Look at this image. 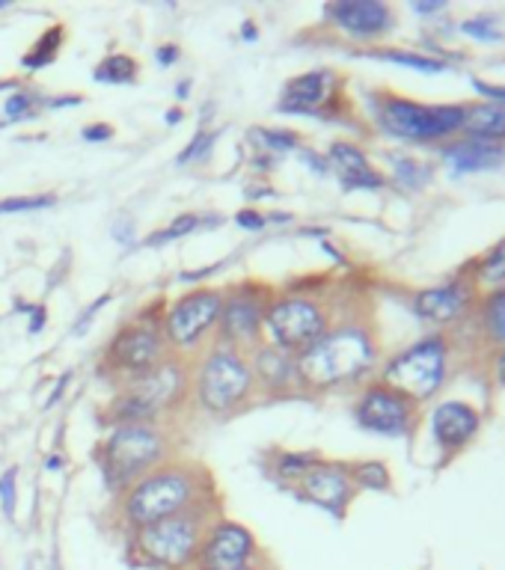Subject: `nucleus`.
I'll use <instances>...</instances> for the list:
<instances>
[{
	"instance_id": "nucleus-1",
	"label": "nucleus",
	"mask_w": 505,
	"mask_h": 570,
	"mask_svg": "<svg viewBox=\"0 0 505 570\" xmlns=\"http://www.w3.org/2000/svg\"><path fill=\"white\" fill-rule=\"evenodd\" d=\"M372 336L360 327H339L295 354V378L306 386H336L357 380L375 363Z\"/></svg>"
},
{
	"instance_id": "nucleus-2",
	"label": "nucleus",
	"mask_w": 505,
	"mask_h": 570,
	"mask_svg": "<svg viewBox=\"0 0 505 570\" xmlns=\"http://www.w3.org/2000/svg\"><path fill=\"white\" fill-rule=\"evenodd\" d=\"M197 475L179 464H161L137 478L125 493V520L134 529L194 511Z\"/></svg>"
},
{
	"instance_id": "nucleus-3",
	"label": "nucleus",
	"mask_w": 505,
	"mask_h": 570,
	"mask_svg": "<svg viewBox=\"0 0 505 570\" xmlns=\"http://www.w3.org/2000/svg\"><path fill=\"white\" fill-rule=\"evenodd\" d=\"M164 455H167V440L155 425L122 422L110 431L99 464L110 487H125L143 478L149 470L161 467Z\"/></svg>"
},
{
	"instance_id": "nucleus-4",
	"label": "nucleus",
	"mask_w": 505,
	"mask_h": 570,
	"mask_svg": "<svg viewBox=\"0 0 505 570\" xmlns=\"http://www.w3.org/2000/svg\"><path fill=\"white\" fill-rule=\"evenodd\" d=\"M202 535H205L202 514L185 511L161 523L134 529V550L152 568L179 570L197 562Z\"/></svg>"
},
{
	"instance_id": "nucleus-5",
	"label": "nucleus",
	"mask_w": 505,
	"mask_h": 570,
	"mask_svg": "<svg viewBox=\"0 0 505 570\" xmlns=\"http://www.w3.org/2000/svg\"><path fill=\"white\" fill-rule=\"evenodd\" d=\"M253 369L250 363L229 345H217L205 360H202L200 378H197V395L200 404L211 413H229L247 395L253 392Z\"/></svg>"
},
{
	"instance_id": "nucleus-6",
	"label": "nucleus",
	"mask_w": 505,
	"mask_h": 570,
	"mask_svg": "<svg viewBox=\"0 0 505 570\" xmlns=\"http://www.w3.org/2000/svg\"><path fill=\"white\" fill-rule=\"evenodd\" d=\"M446 378V342L440 336L410 345L384 369V383L402 392L407 401H428Z\"/></svg>"
},
{
	"instance_id": "nucleus-7",
	"label": "nucleus",
	"mask_w": 505,
	"mask_h": 570,
	"mask_svg": "<svg viewBox=\"0 0 505 570\" xmlns=\"http://www.w3.org/2000/svg\"><path fill=\"white\" fill-rule=\"evenodd\" d=\"M467 110L455 104H440V107H425L407 98H384L378 104V122L384 131L402 140H437L446 137L458 128H464Z\"/></svg>"
},
{
	"instance_id": "nucleus-8",
	"label": "nucleus",
	"mask_w": 505,
	"mask_h": 570,
	"mask_svg": "<svg viewBox=\"0 0 505 570\" xmlns=\"http://www.w3.org/2000/svg\"><path fill=\"white\" fill-rule=\"evenodd\" d=\"M265 330L271 336L274 348H283L289 354H301L312 342H318L327 333V315L324 309L301 294L277 297L265 309Z\"/></svg>"
},
{
	"instance_id": "nucleus-9",
	"label": "nucleus",
	"mask_w": 505,
	"mask_h": 570,
	"mask_svg": "<svg viewBox=\"0 0 505 570\" xmlns=\"http://www.w3.org/2000/svg\"><path fill=\"white\" fill-rule=\"evenodd\" d=\"M185 372L179 363L164 360L161 366H155L152 372L134 378V383L125 389V395L116 401L113 416L122 422H149L155 413L167 410L170 404H176L179 392L185 389Z\"/></svg>"
},
{
	"instance_id": "nucleus-10",
	"label": "nucleus",
	"mask_w": 505,
	"mask_h": 570,
	"mask_svg": "<svg viewBox=\"0 0 505 570\" xmlns=\"http://www.w3.org/2000/svg\"><path fill=\"white\" fill-rule=\"evenodd\" d=\"M223 294L211 288H197L179 297L167 315H164V339L176 348H194L200 345L202 336L220 321Z\"/></svg>"
},
{
	"instance_id": "nucleus-11",
	"label": "nucleus",
	"mask_w": 505,
	"mask_h": 570,
	"mask_svg": "<svg viewBox=\"0 0 505 570\" xmlns=\"http://www.w3.org/2000/svg\"><path fill=\"white\" fill-rule=\"evenodd\" d=\"M164 348H167L164 330L149 324L146 318H140L113 336V342L107 348V363L116 372L140 378L164 363Z\"/></svg>"
},
{
	"instance_id": "nucleus-12",
	"label": "nucleus",
	"mask_w": 505,
	"mask_h": 570,
	"mask_svg": "<svg viewBox=\"0 0 505 570\" xmlns=\"http://www.w3.org/2000/svg\"><path fill=\"white\" fill-rule=\"evenodd\" d=\"M256 538L247 526L232 520H217L202 535L197 565L200 570H235L253 565L256 559Z\"/></svg>"
},
{
	"instance_id": "nucleus-13",
	"label": "nucleus",
	"mask_w": 505,
	"mask_h": 570,
	"mask_svg": "<svg viewBox=\"0 0 505 570\" xmlns=\"http://www.w3.org/2000/svg\"><path fill=\"white\" fill-rule=\"evenodd\" d=\"M354 416L363 431H372L381 437H404L413 422V404L402 392L390 389L387 383H378L360 395Z\"/></svg>"
},
{
	"instance_id": "nucleus-14",
	"label": "nucleus",
	"mask_w": 505,
	"mask_h": 570,
	"mask_svg": "<svg viewBox=\"0 0 505 570\" xmlns=\"http://www.w3.org/2000/svg\"><path fill=\"white\" fill-rule=\"evenodd\" d=\"M265 309H268V303H265L256 291H250V288H244V285H238L232 294H223L220 339H223L226 345L256 339V336H259V327H262V321H265Z\"/></svg>"
},
{
	"instance_id": "nucleus-15",
	"label": "nucleus",
	"mask_w": 505,
	"mask_h": 570,
	"mask_svg": "<svg viewBox=\"0 0 505 570\" xmlns=\"http://www.w3.org/2000/svg\"><path fill=\"white\" fill-rule=\"evenodd\" d=\"M298 493H301L306 502H312V505H321V508H327L333 514H342V508L351 502L354 481H351V475H348L345 467L315 461L298 478Z\"/></svg>"
},
{
	"instance_id": "nucleus-16",
	"label": "nucleus",
	"mask_w": 505,
	"mask_h": 570,
	"mask_svg": "<svg viewBox=\"0 0 505 570\" xmlns=\"http://www.w3.org/2000/svg\"><path fill=\"white\" fill-rule=\"evenodd\" d=\"M479 425H482V419H479L476 407L467 401H446L431 413V434L440 443V449H446V452L464 449L476 437Z\"/></svg>"
},
{
	"instance_id": "nucleus-17",
	"label": "nucleus",
	"mask_w": 505,
	"mask_h": 570,
	"mask_svg": "<svg viewBox=\"0 0 505 570\" xmlns=\"http://www.w3.org/2000/svg\"><path fill=\"white\" fill-rule=\"evenodd\" d=\"M330 18L336 21L339 30H345L348 36H360V39L381 36L393 24L390 6H384L378 0H342V3H333Z\"/></svg>"
},
{
	"instance_id": "nucleus-18",
	"label": "nucleus",
	"mask_w": 505,
	"mask_h": 570,
	"mask_svg": "<svg viewBox=\"0 0 505 570\" xmlns=\"http://www.w3.org/2000/svg\"><path fill=\"white\" fill-rule=\"evenodd\" d=\"M330 167L336 170L345 190H378L384 188V179L372 170L366 155L351 143H333L327 152Z\"/></svg>"
},
{
	"instance_id": "nucleus-19",
	"label": "nucleus",
	"mask_w": 505,
	"mask_h": 570,
	"mask_svg": "<svg viewBox=\"0 0 505 570\" xmlns=\"http://www.w3.org/2000/svg\"><path fill=\"white\" fill-rule=\"evenodd\" d=\"M330 90H333V72L318 69V72L298 75L295 81L286 84L280 110H286V113H315V107L330 98Z\"/></svg>"
},
{
	"instance_id": "nucleus-20",
	"label": "nucleus",
	"mask_w": 505,
	"mask_h": 570,
	"mask_svg": "<svg viewBox=\"0 0 505 570\" xmlns=\"http://www.w3.org/2000/svg\"><path fill=\"white\" fill-rule=\"evenodd\" d=\"M464 303H467V294L458 285H437L413 297V312L431 324H452L464 312Z\"/></svg>"
},
{
	"instance_id": "nucleus-21",
	"label": "nucleus",
	"mask_w": 505,
	"mask_h": 570,
	"mask_svg": "<svg viewBox=\"0 0 505 570\" xmlns=\"http://www.w3.org/2000/svg\"><path fill=\"white\" fill-rule=\"evenodd\" d=\"M443 161L455 170V173H485V170H497L505 161L503 146L485 143V140H464V143H452L449 149H443Z\"/></svg>"
},
{
	"instance_id": "nucleus-22",
	"label": "nucleus",
	"mask_w": 505,
	"mask_h": 570,
	"mask_svg": "<svg viewBox=\"0 0 505 570\" xmlns=\"http://www.w3.org/2000/svg\"><path fill=\"white\" fill-rule=\"evenodd\" d=\"M253 378H259L268 389H283L292 383L295 375V357L283 348H274V345H265L256 351V360H253Z\"/></svg>"
},
{
	"instance_id": "nucleus-23",
	"label": "nucleus",
	"mask_w": 505,
	"mask_h": 570,
	"mask_svg": "<svg viewBox=\"0 0 505 570\" xmlns=\"http://www.w3.org/2000/svg\"><path fill=\"white\" fill-rule=\"evenodd\" d=\"M464 128L476 137V140H505V107L503 104H479L473 110H467Z\"/></svg>"
},
{
	"instance_id": "nucleus-24",
	"label": "nucleus",
	"mask_w": 505,
	"mask_h": 570,
	"mask_svg": "<svg viewBox=\"0 0 505 570\" xmlns=\"http://www.w3.org/2000/svg\"><path fill=\"white\" fill-rule=\"evenodd\" d=\"M39 107H45V98L36 90L27 87H12V93L6 95L3 107H0V125H12V122H24L33 119L39 113Z\"/></svg>"
},
{
	"instance_id": "nucleus-25",
	"label": "nucleus",
	"mask_w": 505,
	"mask_h": 570,
	"mask_svg": "<svg viewBox=\"0 0 505 570\" xmlns=\"http://www.w3.org/2000/svg\"><path fill=\"white\" fill-rule=\"evenodd\" d=\"M140 75V66L131 54H110L93 69V81L99 84H134Z\"/></svg>"
},
{
	"instance_id": "nucleus-26",
	"label": "nucleus",
	"mask_w": 505,
	"mask_h": 570,
	"mask_svg": "<svg viewBox=\"0 0 505 570\" xmlns=\"http://www.w3.org/2000/svg\"><path fill=\"white\" fill-rule=\"evenodd\" d=\"M60 45H63V27L57 24V27H48L42 36H39V42L30 48V54H24V60H21V66L24 69H45V66H51L54 60H57V51H60Z\"/></svg>"
},
{
	"instance_id": "nucleus-27",
	"label": "nucleus",
	"mask_w": 505,
	"mask_h": 570,
	"mask_svg": "<svg viewBox=\"0 0 505 570\" xmlns=\"http://www.w3.org/2000/svg\"><path fill=\"white\" fill-rule=\"evenodd\" d=\"M482 321H485V333L494 342L505 345V288L488 294V300L482 303Z\"/></svg>"
},
{
	"instance_id": "nucleus-28",
	"label": "nucleus",
	"mask_w": 505,
	"mask_h": 570,
	"mask_svg": "<svg viewBox=\"0 0 505 570\" xmlns=\"http://www.w3.org/2000/svg\"><path fill=\"white\" fill-rule=\"evenodd\" d=\"M202 223H205V220H202L200 214H182V217H176L170 226H164L161 232L149 235V238H146V244H149V247H161V244L179 241V238H185V235L197 232Z\"/></svg>"
},
{
	"instance_id": "nucleus-29",
	"label": "nucleus",
	"mask_w": 505,
	"mask_h": 570,
	"mask_svg": "<svg viewBox=\"0 0 505 570\" xmlns=\"http://www.w3.org/2000/svg\"><path fill=\"white\" fill-rule=\"evenodd\" d=\"M381 60H390V63H399V66H407V69H416V72H425V75H437L446 69V63L440 60H431V57H422V54H410V51H381L375 54Z\"/></svg>"
},
{
	"instance_id": "nucleus-30",
	"label": "nucleus",
	"mask_w": 505,
	"mask_h": 570,
	"mask_svg": "<svg viewBox=\"0 0 505 570\" xmlns=\"http://www.w3.org/2000/svg\"><path fill=\"white\" fill-rule=\"evenodd\" d=\"M253 140H259V146L265 152H292L298 146V134L295 131H280V128H256Z\"/></svg>"
},
{
	"instance_id": "nucleus-31",
	"label": "nucleus",
	"mask_w": 505,
	"mask_h": 570,
	"mask_svg": "<svg viewBox=\"0 0 505 570\" xmlns=\"http://www.w3.org/2000/svg\"><path fill=\"white\" fill-rule=\"evenodd\" d=\"M57 205L54 193H36V196H9L0 202V214H18V211H42Z\"/></svg>"
},
{
	"instance_id": "nucleus-32",
	"label": "nucleus",
	"mask_w": 505,
	"mask_h": 570,
	"mask_svg": "<svg viewBox=\"0 0 505 570\" xmlns=\"http://www.w3.org/2000/svg\"><path fill=\"white\" fill-rule=\"evenodd\" d=\"M479 280L488 285L505 283V241L488 250V256L479 262Z\"/></svg>"
},
{
	"instance_id": "nucleus-33",
	"label": "nucleus",
	"mask_w": 505,
	"mask_h": 570,
	"mask_svg": "<svg viewBox=\"0 0 505 570\" xmlns=\"http://www.w3.org/2000/svg\"><path fill=\"white\" fill-rule=\"evenodd\" d=\"M351 481H357L360 487H369V490H387L390 487V473H387L384 464L369 461V464H357L351 470Z\"/></svg>"
},
{
	"instance_id": "nucleus-34",
	"label": "nucleus",
	"mask_w": 505,
	"mask_h": 570,
	"mask_svg": "<svg viewBox=\"0 0 505 570\" xmlns=\"http://www.w3.org/2000/svg\"><path fill=\"white\" fill-rule=\"evenodd\" d=\"M393 167H396V179H399V185L404 188H422L425 182H428V167H422V164H416L413 158H396L393 155Z\"/></svg>"
},
{
	"instance_id": "nucleus-35",
	"label": "nucleus",
	"mask_w": 505,
	"mask_h": 570,
	"mask_svg": "<svg viewBox=\"0 0 505 570\" xmlns=\"http://www.w3.org/2000/svg\"><path fill=\"white\" fill-rule=\"evenodd\" d=\"M220 140V131H197L194 137H191V143H188V149L179 155V164H188V161H202L208 152H211V146Z\"/></svg>"
},
{
	"instance_id": "nucleus-36",
	"label": "nucleus",
	"mask_w": 505,
	"mask_h": 570,
	"mask_svg": "<svg viewBox=\"0 0 505 570\" xmlns=\"http://www.w3.org/2000/svg\"><path fill=\"white\" fill-rule=\"evenodd\" d=\"M18 470L9 467L6 473L0 475V508L6 514V520H15V505H18Z\"/></svg>"
},
{
	"instance_id": "nucleus-37",
	"label": "nucleus",
	"mask_w": 505,
	"mask_h": 570,
	"mask_svg": "<svg viewBox=\"0 0 505 570\" xmlns=\"http://www.w3.org/2000/svg\"><path fill=\"white\" fill-rule=\"evenodd\" d=\"M318 458L315 455H309V452H289V455H283L280 458V464H277V475L280 478H301L312 464H315Z\"/></svg>"
},
{
	"instance_id": "nucleus-38",
	"label": "nucleus",
	"mask_w": 505,
	"mask_h": 570,
	"mask_svg": "<svg viewBox=\"0 0 505 570\" xmlns=\"http://www.w3.org/2000/svg\"><path fill=\"white\" fill-rule=\"evenodd\" d=\"M464 33L473 36V39H479V42H500V39H503V33L497 30V21L488 18V15H479V18L464 21Z\"/></svg>"
},
{
	"instance_id": "nucleus-39",
	"label": "nucleus",
	"mask_w": 505,
	"mask_h": 570,
	"mask_svg": "<svg viewBox=\"0 0 505 570\" xmlns=\"http://www.w3.org/2000/svg\"><path fill=\"white\" fill-rule=\"evenodd\" d=\"M107 300H110V294H101L99 300H93V303H90V306L84 309V315H81V318L75 321V327H72V336H84V333L90 330V324H93L96 312H99V309H101V306H104V303H107Z\"/></svg>"
},
{
	"instance_id": "nucleus-40",
	"label": "nucleus",
	"mask_w": 505,
	"mask_h": 570,
	"mask_svg": "<svg viewBox=\"0 0 505 570\" xmlns=\"http://www.w3.org/2000/svg\"><path fill=\"white\" fill-rule=\"evenodd\" d=\"M235 223L241 226V229H265L268 226V217L262 214V211H253V208H244V211H238L235 214Z\"/></svg>"
},
{
	"instance_id": "nucleus-41",
	"label": "nucleus",
	"mask_w": 505,
	"mask_h": 570,
	"mask_svg": "<svg viewBox=\"0 0 505 570\" xmlns=\"http://www.w3.org/2000/svg\"><path fill=\"white\" fill-rule=\"evenodd\" d=\"M81 137H84L87 143H104V140L113 137V128L104 125V122H96V125H87V128L81 131Z\"/></svg>"
},
{
	"instance_id": "nucleus-42",
	"label": "nucleus",
	"mask_w": 505,
	"mask_h": 570,
	"mask_svg": "<svg viewBox=\"0 0 505 570\" xmlns=\"http://www.w3.org/2000/svg\"><path fill=\"white\" fill-rule=\"evenodd\" d=\"M113 238H116L119 244H131V241H134V223L125 220V217H119V220L113 223Z\"/></svg>"
},
{
	"instance_id": "nucleus-43",
	"label": "nucleus",
	"mask_w": 505,
	"mask_h": 570,
	"mask_svg": "<svg viewBox=\"0 0 505 570\" xmlns=\"http://www.w3.org/2000/svg\"><path fill=\"white\" fill-rule=\"evenodd\" d=\"M155 57H158V63L164 66V69H170L173 63H179V45H161L158 51H155Z\"/></svg>"
},
{
	"instance_id": "nucleus-44",
	"label": "nucleus",
	"mask_w": 505,
	"mask_h": 570,
	"mask_svg": "<svg viewBox=\"0 0 505 570\" xmlns=\"http://www.w3.org/2000/svg\"><path fill=\"white\" fill-rule=\"evenodd\" d=\"M476 90L482 95H488L494 104H503L505 107V87H491V84H482V81H476Z\"/></svg>"
},
{
	"instance_id": "nucleus-45",
	"label": "nucleus",
	"mask_w": 505,
	"mask_h": 570,
	"mask_svg": "<svg viewBox=\"0 0 505 570\" xmlns=\"http://www.w3.org/2000/svg\"><path fill=\"white\" fill-rule=\"evenodd\" d=\"M78 104H84V95H60V98H48L45 101V107H78Z\"/></svg>"
},
{
	"instance_id": "nucleus-46",
	"label": "nucleus",
	"mask_w": 505,
	"mask_h": 570,
	"mask_svg": "<svg viewBox=\"0 0 505 570\" xmlns=\"http://www.w3.org/2000/svg\"><path fill=\"white\" fill-rule=\"evenodd\" d=\"M69 380H72V372H66L63 378L57 380V389H54V392L48 395V404H45V407H54V404H57V401L63 398V392H66V386H69Z\"/></svg>"
},
{
	"instance_id": "nucleus-47",
	"label": "nucleus",
	"mask_w": 505,
	"mask_h": 570,
	"mask_svg": "<svg viewBox=\"0 0 505 570\" xmlns=\"http://www.w3.org/2000/svg\"><path fill=\"white\" fill-rule=\"evenodd\" d=\"M45 327V306H33V321H30V336H36Z\"/></svg>"
},
{
	"instance_id": "nucleus-48",
	"label": "nucleus",
	"mask_w": 505,
	"mask_h": 570,
	"mask_svg": "<svg viewBox=\"0 0 505 570\" xmlns=\"http://www.w3.org/2000/svg\"><path fill=\"white\" fill-rule=\"evenodd\" d=\"M301 158L312 167V170H315V173H327V164H324L321 158H315L312 152H301Z\"/></svg>"
},
{
	"instance_id": "nucleus-49",
	"label": "nucleus",
	"mask_w": 505,
	"mask_h": 570,
	"mask_svg": "<svg viewBox=\"0 0 505 570\" xmlns=\"http://www.w3.org/2000/svg\"><path fill=\"white\" fill-rule=\"evenodd\" d=\"M413 9L422 12V15H428V12H440L443 3H440V0H425V3H413Z\"/></svg>"
},
{
	"instance_id": "nucleus-50",
	"label": "nucleus",
	"mask_w": 505,
	"mask_h": 570,
	"mask_svg": "<svg viewBox=\"0 0 505 570\" xmlns=\"http://www.w3.org/2000/svg\"><path fill=\"white\" fill-rule=\"evenodd\" d=\"M241 39H247V42H256V39H259V33H256V24H253V21H244V27H241Z\"/></svg>"
},
{
	"instance_id": "nucleus-51",
	"label": "nucleus",
	"mask_w": 505,
	"mask_h": 570,
	"mask_svg": "<svg viewBox=\"0 0 505 570\" xmlns=\"http://www.w3.org/2000/svg\"><path fill=\"white\" fill-rule=\"evenodd\" d=\"M182 116H185V113L176 107V110H167V113H164V122H167V125H179V122H182Z\"/></svg>"
},
{
	"instance_id": "nucleus-52",
	"label": "nucleus",
	"mask_w": 505,
	"mask_h": 570,
	"mask_svg": "<svg viewBox=\"0 0 505 570\" xmlns=\"http://www.w3.org/2000/svg\"><path fill=\"white\" fill-rule=\"evenodd\" d=\"M268 217V223H289L292 220V214H286V211H274V214H265Z\"/></svg>"
},
{
	"instance_id": "nucleus-53",
	"label": "nucleus",
	"mask_w": 505,
	"mask_h": 570,
	"mask_svg": "<svg viewBox=\"0 0 505 570\" xmlns=\"http://www.w3.org/2000/svg\"><path fill=\"white\" fill-rule=\"evenodd\" d=\"M497 383L505 386V348H503V354L497 357Z\"/></svg>"
},
{
	"instance_id": "nucleus-54",
	"label": "nucleus",
	"mask_w": 505,
	"mask_h": 570,
	"mask_svg": "<svg viewBox=\"0 0 505 570\" xmlns=\"http://www.w3.org/2000/svg\"><path fill=\"white\" fill-rule=\"evenodd\" d=\"M188 93H191V81H182V84L176 87V95H179V98H188Z\"/></svg>"
},
{
	"instance_id": "nucleus-55",
	"label": "nucleus",
	"mask_w": 505,
	"mask_h": 570,
	"mask_svg": "<svg viewBox=\"0 0 505 570\" xmlns=\"http://www.w3.org/2000/svg\"><path fill=\"white\" fill-rule=\"evenodd\" d=\"M60 464H63L60 458H48V470H60Z\"/></svg>"
},
{
	"instance_id": "nucleus-56",
	"label": "nucleus",
	"mask_w": 505,
	"mask_h": 570,
	"mask_svg": "<svg viewBox=\"0 0 505 570\" xmlns=\"http://www.w3.org/2000/svg\"><path fill=\"white\" fill-rule=\"evenodd\" d=\"M235 570H256L253 565H247V568H235Z\"/></svg>"
}]
</instances>
